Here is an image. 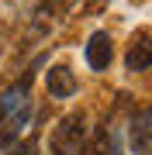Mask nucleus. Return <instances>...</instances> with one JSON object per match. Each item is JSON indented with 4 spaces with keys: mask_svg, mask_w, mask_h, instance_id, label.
I'll return each mask as SVG.
<instances>
[{
    "mask_svg": "<svg viewBox=\"0 0 152 155\" xmlns=\"http://www.w3.org/2000/svg\"><path fill=\"white\" fill-rule=\"evenodd\" d=\"M86 141V114L69 110L52 127V155H79Z\"/></svg>",
    "mask_w": 152,
    "mask_h": 155,
    "instance_id": "obj_1",
    "label": "nucleus"
},
{
    "mask_svg": "<svg viewBox=\"0 0 152 155\" xmlns=\"http://www.w3.org/2000/svg\"><path fill=\"white\" fill-rule=\"evenodd\" d=\"M128 145L135 155H152V104H138L128 114Z\"/></svg>",
    "mask_w": 152,
    "mask_h": 155,
    "instance_id": "obj_2",
    "label": "nucleus"
},
{
    "mask_svg": "<svg viewBox=\"0 0 152 155\" xmlns=\"http://www.w3.org/2000/svg\"><path fill=\"white\" fill-rule=\"evenodd\" d=\"M124 69L128 72H149L152 69V31L138 28L124 48Z\"/></svg>",
    "mask_w": 152,
    "mask_h": 155,
    "instance_id": "obj_3",
    "label": "nucleus"
},
{
    "mask_svg": "<svg viewBox=\"0 0 152 155\" xmlns=\"http://www.w3.org/2000/svg\"><path fill=\"white\" fill-rule=\"evenodd\" d=\"M114 62V41L107 31H93L90 41H86V66L93 72H104L107 66Z\"/></svg>",
    "mask_w": 152,
    "mask_h": 155,
    "instance_id": "obj_4",
    "label": "nucleus"
},
{
    "mask_svg": "<svg viewBox=\"0 0 152 155\" xmlns=\"http://www.w3.org/2000/svg\"><path fill=\"white\" fill-rule=\"evenodd\" d=\"M79 155H121V141H118V134H114L107 124H97L93 134H86Z\"/></svg>",
    "mask_w": 152,
    "mask_h": 155,
    "instance_id": "obj_5",
    "label": "nucleus"
},
{
    "mask_svg": "<svg viewBox=\"0 0 152 155\" xmlns=\"http://www.w3.org/2000/svg\"><path fill=\"white\" fill-rule=\"evenodd\" d=\"M45 90H49V97H56V100L73 97V93H76V76H73V69H69L66 62L52 66V69L45 72Z\"/></svg>",
    "mask_w": 152,
    "mask_h": 155,
    "instance_id": "obj_6",
    "label": "nucleus"
},
{
    "mask_svg": "<svg viewBox=\"0 0 152 155\" xmlns=\"http://www.w3.org/2000/svg\"><path fill=\"white\" fill-rule=\"evenodd\" d=\"M7 155H38V138H35V134H24L17 145H11Z\"/></svg>",
    "mask_w": 152,
    "mask_h": 155,
    "instance_id": "obj_7",
    "label": "nucleus"
}]
</instances>
